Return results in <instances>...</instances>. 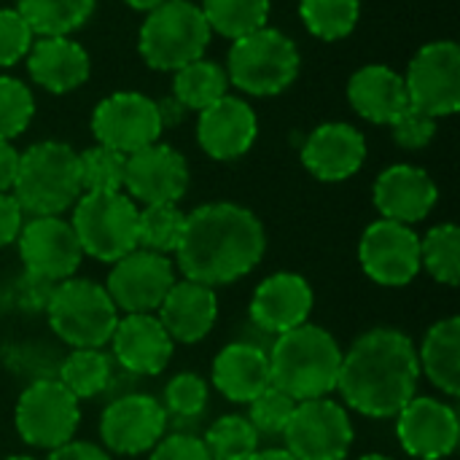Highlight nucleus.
Returning a JSON list of instances; mask_svg holds the SVG:
<instances>
[{"instance_id": "f257e3e1", "label": "nucleus", "mask_w": 460, "mask_h": 460, "mask_svg": "<svg viewBox=\"0 0 460 460\" xmlns=\"http://www.w3.org/2000/svg\"><path fill=\"white\" fill-rule=\"evenodd\" d=\"M267 232L259 216L237 202H208L186 213L175 248L178 270L202 286H229L259 267Z\"/></svg>"}, {"instance_id": "f03ea898", "label": "nucleus", "mask_w": 460, "mask_h": 460, "mask_svg": "<svg viewBox=\"0 0 460 460\" xmlns=\"http://www.w3.org/2000/svg\"><path fill=\"white\" fill-rule=\"evenodd\" d=\"M418 383L420 361L415 342L399 329L377 326L342 353L337 391L353 412L388 420L418 396Z\"/></svg>"}, {"instance_id": "7ed1b4c3", "label": "nucleus", "mask_w": 460, "mask_h": 460, "mask_svg": "<svg viewBox=\"0 0 460 460\" xmlns=\"http://www.w3.org/2000/svg\"><path fill=\"white\" fill-rule=\"evenodd\" d=\"M340 367L342 350L337 340L315 323H302L280 334L270 353L272 385L296 404L326 399L337 391Z\"/></svg>"}, {"instance_id": "20e7f679", "label": "nucleus", "mask_w": 460, "mask_h": 460, "mask_svg": "<svg viewBox=\"0 0 460 460\" xmlns=\"http://www.w3.org/2000/svg\"><path fill=\"white\" fill-rule=\"evenodd\" d=\"M11 191L19 208L32 218L65 213L84 194L78 151L62 140L32 143L24 154H19Z\"/></svg>"}, {"instance_id": "39448f33", "label": "nucleus", "mask_w": 460, "mask_h": 460, "mask_svg": "<svg viewBox=\"0 0 460 460\" xmlns=\"http://www.w3.org/2000/svg\"><path fill=\"white\" fill-rule=\"evenodd\" d=\"M299 67L302 57L296 43L275 27H261L232 43L224 70L240 92L275 97L296 81Z\"/></svg>"}, {"instance_id": "423d86ee", "label": "nucleus", "mask_w": 460, "mask_h": 460, "mask_svg": "<svg viewBox=\"0 0 460 460\" xmlns=\"http://www.w3.org/2000/svg\"><path fill=\"white\" fill-rule=\"evenodd\" d=\"M210 27L205 13L191 0H164L140 24L137 51L151 70H181L183 65L202 59L210 46Z\"/></svg>"}, {"instance_id": "0eeeda50", "label": "nucleus", "mask_w": 460, "mask_h": 460, "mask_svg": "<svg viewBox=\"0 0 460 460\" xmlns=\"http://www.w3.org/2000/svg\"><path fill=\"white\" fill-rule=\"evenodd\" d=\"M46 315L51 332L73 350H100L111 342L119 323V310L105 286L84 278L62 280L46 302Z\"/></svg>"}, {"instance_id": "6e6552de", "label": "nucleus", "mask_w": 460, "mask_h": 460, "mask_svg": "<svg viewBox=\"0 0 460 460\" xmlns=\"http://www.w3.org/2000/svg\"><path fill=\"white\" fill-rule=\"evenodd\" d=\"M84 256L116 264L137 248V208L121 191H84L70 221Z\"/></svg>"}, {"instance_id": "1a4fd4ad", "label": "nucleus", "mask_w": 460, "mask_h": 460, "mask_svg": "<svg viewBox=\"0 0 460 460\" xmlns=\"http://www.w3.org/2000/svg\"><path fill=\"white\" fill-rule=\"evenodd\" d=\"M13 423L24 445L51 453L73 442L81 423L78 399L59 380H35L16 402Z\"/></svg>"}, {"instance_id": "9d476101", "label": "nucleus", "mask_w": 460, "mask_h": 460, "mask_svg": "<svg viewBox=\"0 0 460 460\" xmlns=\"http://www.w3.org/2000/svg\"><path fill=\"white\" fill-rule=\"evenodd\" d=\"M286 450L296 460H345L356 429L342 404L332 399L299 402L283 429Z\"/></svg>"}, {"instance_id": "9b49d317", "label": "nucleus", "mask_w": 460, "mask_h": 460, "mask_svg": "<svg viewBox=\"0 0 460 460\" xmlns=\"http://www.w3.org/2000/svg\"><path fill=\"white\" fill-rule=\"evenodd\" d=\"M410 105L442 119L460 108V46L456 40H431L410 62L404 75Z\"/></svg>"}, {"instance_id": "f8f14e48", "label": "nucleus", "mask_w": 460, "mask_h": 460, "mask_svg": "<svg viewBox=\"0 0 460 460\" xmlns=\"http://www.w3.org/2000/svg\"><path fill=\"white\" fill-rule=\"evenodd\" d=\"M92 132L100 146H108L124 156L159 143L164 124L159 119L156 100L140 92H113L92 113Z\"/></svg>"}, {"instance_id": "ddd939ff", "label": "nucleus", "mask_w": 460, "mask_h": 460, "mask_svg": "<svg viewBox=\"0 0 460 460\" xmlns=\"http://www.w3.org/2000/svg\"><path fill=\"white\" fill-rule=\"evenodd\" d=\"M19 256L24 272L40 283H62L81 267L84 251L70 221L59 216H35L19 232Z\"/></svg>"}, {"instance_id": "4468645a", "label": "nucleus", "mask_w": 460, "mask_h": 460, "mask_svg": "<svg viewBox=\"0 0 460 460\" xmlns=\"http://www.w3.org/2000/svg\"><path fill=\"white\" fill-rule=\"evenodd\" d=\"M358 259L369 280L388 288H402L418 278L420 267V237L412 226L380 218L367 226Z\"/></svg>"}, {"instance_id": "2eb2a0df", "label": "nucleus", "mask_w": 460, "mask_h": 460, "mask_svg": "<svg viewBox=\"0 0 460 460\" xmlns=\"http://www.w3.org/2000/svg\"><path fill=\"white\" fill-rule=\"evenodd\" d=\"M175 286V264L154 251L135 248L113 264L108 272L105 291L113 299L116 310L127 315L154 313L164 302L167 291Z\"/></svg>"}, {"instance_id": "dca6fc26", "label": "nucleus", "mask_w": 460, "mask_h": 460, "mask_svg": "<svg viewBox=\"0 0 460 460\" xmlns=\"http://www.w3.org/2000/svg\"><path fill=\"white\" fill-rule=\"evenodd\" d=\"M167 431V412L159 399L129 394L105 407L100 418V439L116 456H140L156 447Z\"/></svg>"}, {"instance_id": "f3484780", "label": "nucleus", "mask_w": 460, "mask_h": 460, "mask_svg": "<svg viewBox=\"0 0 460 460\" xmlns=\"http://www.w3.org/2000/svg\"><path fill=\"white\" fill-rule=\"evenodd\" d=\"M189 164L186 156L172 146L154 143L127 156L124 189L129 199L143 205H175L189 189Z\"/></svg>"}, {"instance_id": "a211bd4d", "label": "nucleus", "mask_w": 460, "mask_h": 460, "mask_svg": "<svg viewBox=\"0 0 460 460\" xmlns=\"http://www.w3.org/2000/svg\"><path fill=\"white\" fill-rule=\"evenodd\" d=\"M396 437L407 456L418 460H445L458 447V412L431 396H415L396 415Z\"/></svg>"}, {"instance_id": "6ab92c4d", "label": "nucleus", "mask_w": 460, "mask_h": 460, "mask_svg": "<svg viewBox=\"0 0 460 460\" xmlns=\"http://www.w3.org/2000/svg\"><path fill=\"white\" fill-rule=\"evenodd\" d=\"M259 135L256 111L240 100L224 94L210 108L199 111L197 119V143L216 162H232L251 151Z\"/></svg>"}, {"instance_id": "aec40b11", "label": "nucleus", "mask_w": 460, "mask_h": 460, "mask_svg": "<svg viewBox=\"0 0 460 460\" xmlns=\"http://www.w3.org/2000/svg\"><path fill=\"white\" fill-rule=\"evenodd\" d=\"M367 159V137L348 121H326L302 146V164L326 183L348 181Z\"/></svg>"}, {"instance_id": "412c9836", "label": "nucleus", "mask_w": 460, "mask_h": 460, "mask_svg": "<svg viewBox=\"0 0 460 460\" xmlns=\"http://www.w3.org/2000/svg\"><path fill=\"white\" fill-rule=\"evenodd\" d=\"M313 288L296 272H275L259 283L251 299V321L267 334H286L307 323L313 313Z\"/></svg>"}, {"instance_id": "4be33fe9", "label": "nucleus", "mask_w": 460, "mask_h": 460, "mask_svg": "<svg viewBox=\"0 0 460 460\" xmlns=\"http://www.w3.org/2000/svg\"><path fill=\"white\" fill-rule=\"evenodd\" d=\"M439 199L434 178L415 164H394L375 181V208L383 218L399 224H418L429 218Z\"/></svg>"}, {"instance_id": "5701e85b", "label": "nucleus", "mask_w": 460, "mask_h": 460, "mask_svg": "<svg viewBox=\"0 0 460 460\" xmlns=\"http://www.w3.org/2000/svg\"><path fill=\"white\" fill-rule=\"evenodd\" d=\"M111 348L121 369L132 375H159L170 364L175 342L170 340L156 315L135 313L119 318L111 337Z\"/></svg>"}, {"instance_id": "b1692460", "label": "nucleus", "mask_w": 460, "mask_h": 460, "mask_svg": "<svg viewBox=\"0 0 460 460\" xmlns=\"http://www.w3.org/2000/svg\"><path fill=\"white\" fill-rule=\"evenodd\" d=\"M27 73L32 84L51 94H67L86 84L92 73L89 54L70 35L35 38L27 51Z\"/></svg>"}, {"instance_id": "393cba45", "label": "nucleus", "mask_w": 460, "mask_h": 460, "mask_svg": "<svg viewBox=\"0 0 460 460\" xmlns=\"http://www.w3.org/2000/svg\"><path fill=\"white\" fill-rule=\"evenodd\" d=\"M218 318V299L210 286L194 280H175L159 305V323L170 334L172 342L194 345L205 340Z\"/></svg>"}, {"instance_id": "a878e982", "label": "nucleus", "mask_w": 460, "mask_h": 460, "mask_svg": "<svg viewBox=\"0 0 460 460\" xmlns=\"http://www.w3.org/2000/svg\"><path fill=\"white\" fill-rule=\"evenodd\" d=\"M348 100L361 119L385 127L410 108L404 75L388 65L358 67L348 81Z\"/></svg>"}, {"instance_id": "bb28decb", "label": "nucleus", "mask_w": 460, "mask_h": 460, "mask_svg": "<svg viewBox=\"0 0 460 460\" xmlns=\"http://www.w3.org/2000/svg\"><path fill=\"white\" fill-rule=\"evenodd\" d=\"M213 385L234 404H251L272 385L270 353L248 342L226 345L213 361Z\"/></svg>"}, {"instance_id": "cd10ccee", "label": "nucleus", "mask_w": 460, "mask_h": 460, "mask_svg": "<svg viewBox=\"0 0 460 460\" xmlns=\"http://www.w3.org/2000/svg\"><path fill=\"white\" fill-rule=\"evenodd\" d=\"M420 375L431 380L434 388H439L445 396L460 394V321L445 318L434 323L420 345L418 353Z\"/></svg>"}, {"instance_id": "c85d7f7f", "label": "nucleus", "mask_w": 460, "mask_h": 460, "mask_svg": "<svg viewBox=\"0 0 460 460\" xmlns=\"http://www.w3.org/2000/svg\"><path fill=\"white\" fill-rule=\"evenodd\" d=\"M97 0H19L16 11L30 24L35 38H57L81 30Z\"/></svg>"}, {"instance_id": "c756f323", "label": "nucleus", "mask_w": 460, "mask_h": 460, "mask_svg": "<svg viewBox=\"0 0 460 460\" xmlns=\"http://www.w3.org/2000/svg\"><path fill=\"white\" fill-rule=\"evenodd\" d=\"M229 89V78L224 65L213 59H194L175 70L172 78V97L186 108V111H205L213 102H218Z\"/></svg>"}, {"instance_id": "7c9ffc66", "label": "nucleus", "mask_w": 460, "mask_h": 460, "mask_svg": "<svg viewBox=\"0 0 460 460\" xmlns=\"http://www.w3.org/2000/svg\"><path fill=\"white\" fill-rule=\"evenodd\" d=\"M199 8L210 32H218L229 40L267 27L270 19V0H202Z\"/></svg>"}, {"instance_id": "2f4dec72", "label": "nucleus", "mask_w": 460, "mask_h": 460, "mask_svg": "<svg viewBox=\"0 0 460 460\" xmlns=\"http://www.w3.org/2000/svg\"><path fill=\"white\" fill-rule=\"evenodd\" d=\"M59 383L81 402L100 396L111 383V358L102 350L78 348L59 367Z\"/></svg>"}, {"instance_id": "473e14b6", "label": "nucleus", "mask_w": 460, "mask_h": 460, "mask_svg": "<svg viewBox=\"0 0 460 460\" xmlns=\"http://www.w3.org/2000/svg\"><path fill=\"white\" fill-rule=\"evenodd\" d=\"M299 16L321 40L348 38L361 16V0H299Z\"/></svg>"}, {"instance_id": "72a5a7b5", "label": "nucleus", "mask_w": 460, "mask_h": 460, "mask_svg": "<svg viewBox=\"0 0 460 460\" xmlns=\"http://www.w3.org/2000/svg\"><path fill=\"white\" fill-rule=\"evenodd\" d=\"M420 267L442 286L460 283V232L456 224H439L420 240Z\"/></svg>"}, {"instance_id": "f704fd0d", "label": "nucleus", "mask_w": 460, "mask_h": 460, "mask_svg": "<svg viewBox=\"0 0 460 460\" xmlns=\"http://www.w3.org/2000/svg\"><path fill=\"white\" fill-rule=\"evenodd\" d=\"M210 460H248L259 453V434L243 415L218 418L202 439Z\"/></svg>"}, {"instance_id": "c9c22d12", "label": "nucleus", "mask_w": 460, "mask_h": 460, "mask_svg": "<svg viewBox=\"0 0 460 460\" xmlns=\"http://www.w3.org/2000/svg\"><path fill=\"white\" fill-rule=\"evenodd\" d=\"M186 213L178 205H146L137 210V248L154 253H175Z\"/></svg>"}, {"instance_id": "e433bc0d", "label": "nucleus", "mask_w": 460, "mask_h": 460, "mask_svg": "<svg viewBox=\"0 0 460 460\" xmlns=\"http://www.w3.org/2000/svg\"><path fill=\"white\" fill-rule=\"evenodd\" d=\"M78 164H81L84 191L105 194V191H121L124 189V167H127L124 154L97 143V146L78 154Z\"/></svg>"}, {"instance_id": "4c0bfd02", "label": "nucleus", "mask_w": 460, "mask_h": 460, "mask_svg": "<svg viewBox=\"0 0 460 460\" xmlns=\"http://www.w3.org/2000/svg\"><path fill=\"white\" fill-rule=\"evenodd\" d=\"M35 116V97L19 78L0 75V140L19 137Z\"/></svg>"}, {"instance_id": "58836bf2", "label": "nucleus", "mask_w": 460, "mask_h": 460, "mask_svg": "<svg viewBox=\"0 0 460 460\" xmlns=\"http://www.w3.org/2000/svg\"><path fill=\"white\" fill-rule=\"evenodd\" d=\"M164 412L172 420H194L208 407V383L194 372L175 375L164 388Z\"/></svg>"}, {"instance_id": "ea45409f", "label": "nucleus", "mask_w": 460, "mask_h": 460, "mask_svg": "<svg viewBox=\"0 0 460 460\" xmlns=\"http://www.w3.org/2000/svg\"><path fill=\"white\" fill-rule=\"evenodd\" d=\"M296 402L288 399L283 391H278L275 385H270L264 394H259L253 402H251V426L256 429V434H267V437H278L283 434L291 412H294Z\"/></svg>"}, {"instance_id": "a19ab883", "label": "nucleus", "mask_w": 460, "mask_h": 460, "mask_svg": "<svg viewBox=\"0 0 460 460\" xmlns=\"http://www.w3.org/2000/svg\"><path fill=\"white\" fill-rule=\"evenodd\" d=\"M35 35L16 8H0V67H13L22 62L32 46Z\"/></svg>"}, {"instance_id": "79ce46f5", "label": "nucleus", "mask_w": 460, "mask_h": 460, "mask_svg": "<svg viewBox=\"0 0 460 460\" xmlns=\"http://www.w3.org/2000/svg\"><path fill=\"white\" fill-rule=\"evenodd\" d=\"M388 127H391L394 140L404 151H423L437 135V119L418 111V108H412V105L407 111H402Z\"/></svg>"}, {"instance_id": "37998d69", "label": "nucleus", "mask_w": 460, "mask_h": 460, "mask_svg": "<svg viewBox=\"0 0 460 460\" xmlns=\"http://www.w3.org/2000/svg\"><path fill=\"white\" fill-rule=\"evenodd\" d=\"M148 460H210V456H208L202 439L189 437V434H172V437H162L156 442Z\"/></svg>"}, {"instance_id": "c03bdc74", "label": "nucleus", "mask_w": 460, "mask_h": 460, "mask_svg": "<svg viewBox=\"0 0 460 460\" xmlns=\"http://www.w3.org/2000/svg\"><path fill=\"white\" fill-rule=\"evenodd\" d=\"M24 226V210L19 208L13 194H0V248L11 245Z\"/></svg>"}, {"instance_id": "a18cd8bd", "label": "nucleus", "mask_w": 460, "mask_h": 460, "mask_svg": "<svg viewBox=\"0 0 460 460\" xmlns=\"http://www.w3.org/2000/svg\"><path fill=\"white\" fill-rule=\"evenodd\" d=\"M46 460H113L102 447L92 445V442H67L57 450L49 453Z\"/></svg>"}, {"instance_id": "49530a36", "label": "nucleus", "mask_w": 460, "mask_h": 460, "mask_svg": "<svg viewBox=\"0 0 460 460\" xmlns=\"http://www.w3.org/2000/svg\"><path fill=\"white\" fill-rule=\"evenodd\" d=\"M16 167H19V151L8 140H0V194L11 191Z\"/></svg>"}, {"instance_id": "de8ad7c7", "label": "nucleus", "mask_w": 460, "mask_h": 460, "mask_svg": "<svg viewBox=\"0 0 460 460\" xmlns=\"http://www.w3.org/2000/svg\"><path fill=\"white\" fill-rule=\"evenodd\" d=\"M156 108H159V119H162V124H164V127L183 121V119H186V113H189V111H186L175 97H167V100L156 102Z\"/></svg>"}, {"instance_id": "09e8293b", "label": "nucleus", "mask_w": 460, "mask_h": 460, "mask_svg": "<svg viewBox=\"0 0 460 460\" xmlns=\"http://www.w3.org/2000/svg\"><path fill=\"white\" fill-rule=\"evenodd\" d=\"M248 460H296L288 450H264V453H253Z\"/></svg>"}, {"instance_id": "8fccbe9b", "label": "nucleus", "mask_w": 460, "mask_h": 460, "mask_svg": "<svg viewBox=\"0 0 460 460\" xmlns=\"http://www.w3.org/2000/svg\"><path fill=\"white\" fill-rule=\"evenodd\" d=\"M124 3H127L129 8H135V11H146V13H148V11H154L156 5H162L164 0H124Z\"/></svg>"}, {"instance_id": "3c124183", "label": "nucleus", "mask_w": 460, "mask_h": 460, "mask_svg": "<svg viewBox=\"0 0 460 460\" xmlns=\"http://www.w3.org/2000/svg\"><path fill=\"white\" fill-rule=\"evenodd\" d=\"M358 460H394V458H388V456H380V453H372V456H364V458H358Z\"/></svg>"}, {"instance_id": "603ef678", "label": "nucleus", "mask_w": 460, "mask_h": 460, "mask_svg": "<svg viewBox=\"0 0 460 460\" xmlns=\"http://www.w3.org/2000/svg\"><path fill=\"white\" fill-rule=\"evenodd\" d=\"M3 460H35V458H30V456H11V458H3Z\"/></svg>"}]
</instances>
